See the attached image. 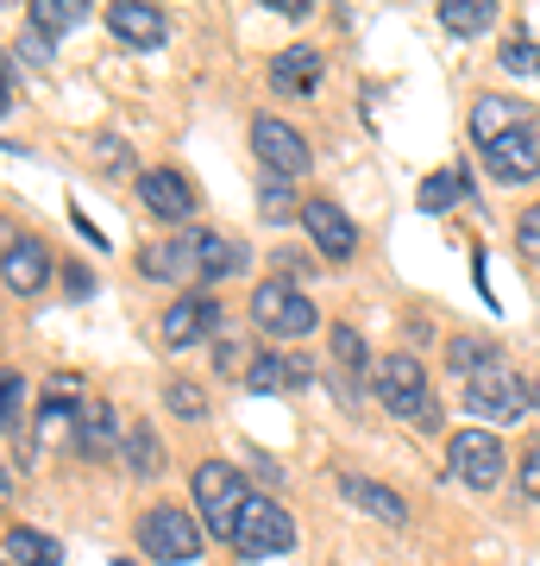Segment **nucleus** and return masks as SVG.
I'll return each instance as SVG.
<instances>
[{"mask_svg":"<svg viewBox=\"0 0 540 566\" xmlns=\"http://www.w3.org/2000/svg\"><path fill=\"white\" fill-rule=\"evenodd\" d=\"M245 504H252V491H245V472L233 460H201L195 465V510H201V528H208V535L233 542Z\"/></svg>","mask_w":540,"mask_h":566,"instance_id":"obj_1","label":"nucleus"},{"mask_svg":"<svg viewBox=\"0 0 540 566\" xmlns=\"http://www.w3.org/2000/svg\"><path fill=\"white\" fill-rule=\"evenodd\" d=\"M378 403L390 409V416H402V422H441V409H434V390H427V371H421V359H409V353H383L378 359Z\"/></svg>","mask_w":540,"mask_h":566,"instance_id":"obj_2","label":"nucleus"},{"mask_svg":"<svg viewBox=\"0 0 540 566\" xmlns=\"http://www.w3.org/2000/svg\"><path fill=\"white\" fill-rule=\"evenodd\" d=\"M528 403H534V390L516 378L509 359H490V365H478V371L465 378V409L484 416V422H521Z\"/></svg>","mask_w":540,"mask_h":566,"instance_id":"obj_3","label":"nucleus"},{"mask_svg":"<svg viewBox=\"0 0 540 566\" xmlns=\"http://www.w3.org/2000/svg\"><path fill=\"white\" fill-rule=\"evenodd\" d=\"M252 322H258L264 334H277V340H301V334L320 327V308L308 303L289 277H264L258 290H252Z\"/></svg>","mask_w":540,"mask_h":566,"instance_id":"obj_4","label":"nucleus"},{"mask_svg":"<svg viewBox=\"0 0 540 566\" xmlns=\"http://www.w3.org/2000/svg\"><path fill=\"white\" fill-rule=\"evenodd\" d=\"M139 542H145V554H151V560H163V566L201 560V528H195V516H189V510H177V504H151V510H145Z\"/></svg>","mask_w":540,"mask_h":566,"instance_id":"obj_5","label":"nucleus"},{"mask_svg":"<svg viewBox=\"0 0 540 566\" xmlns=\"http://www.w3.org/2000/svg\"><path fill=\"white\" fill-rule=\"evenodd\" d=\"M289 542H296V523H289V510H277V497H252L240 510V528H233V554L240 560H271Z\"/></svg>","mask_w":540,"mask_h":566,"instance_id":"obj_6","label":"nucleus"},{"mask_svg":"<svg viewBox=\"0 0 540 566\" xmlns=\"http://www.w3.org/2000/svg\"><path fill=\"white\" fill-rule=\"evenodd\" d=\"M446 460H453V479H459L465 491H490L502 479V441L490 434V428H459L453 434V447H446Z\"/></svg>","mask_w":540,"mask_h":566,"instance_id":"obj_7","label":"nucleus"},{"mask_svg":"<svg viewBox=\"0 0 540 566\" xmlns=\"http://www.w3.org/2000/svg\"><path fill=\"white\" fill-rule=\"evenodd\" d=\"M252 151H258L264 158V170H271V177H301V170H308V139H301L296 126L289 120H277V114H258V120H252Z\"/></svg>","mask_w":540,"mask_h":566,"instance_id":"obj_8","label":"nucleus"},{"mask_svg":"<svg viewBox=\"0 0 540 566\" xmlns=\"http://www.w3.org/2000/svg\"><path fill=\"white\" fill-rule=\"evenodd\" d=\"M301 227H308V240L327 252V264H346L352 252H359V227L346 221V208H333L327 196L301 202Z\"/></svg>","mask_w":540,"mask_h":566,"instance_id":"obj_9","label":"nucleus"},{"mask_svg":"<svg viewBox=\"0 0 540 566\" xmlns=\"http://www.w3.org/2000/svg\"><path fill=\"white\" fill-rule=\"evenodd\" d=\"M484 170H490L497 182L540 177V133H534V126H521V133H509V139L484 145Z\"/></svg>","mask_w":540,"mask_h":566,"instance_id":"obj_10","label":"nucleus"},{"mask_svg":"<svg viewBox=\"0 0 540 566\" xmlns=\"http://www.w3.org/2000/svg\"><path fill=\"white\" fill-rule=\"evenodd\" d=\"M139 271H145L151 283L201 277V233H177L170 245H145V252H139Z\"/></svg>","mask_w":540,"mask_h":566,"instance_id":"obj_11","label":"nucleus"},{"mask_svg":"<svg viewBox=\"0 0 540 566\" xmlns=\"http://www.w3.org/2000/svg\"><path fill=\"white\" fill-rule=\"evenodd\" d=\"M201 334H221V303L214 296H177L163 308V340L170 346H189Z\"/></svg>","mask_w":540,"mask_h":566,"instance_id":"obj_12","label":"nucleus"},{"mask_svg":"<svg viewBox=\"0 0 540 566\" xmlns=\"http://www.w3.org/2000/svg\"><path fill=\"white\" fill-rule=\"evenodd\" d=\"M107 25H114V39L139 44V51H158L170 39V20H163L158 7H139V0H120V7H107Z\"/></svg>","mask_w":540,"mask_h":566,"instance_id":"obj_13","label":"nucleus"},{"mask_svg":"<svg viewBox=\"0 0 540 566\" xmlns=\"http://www.w3.org/2000/svg\"><path fill=\"white\" fill-rule=\"evenodd\" d=\"M139 202H145V214H158V221H189V182H182L177 170H145Z\"/></svg>","mask_w":540,"mask_h":566,"instance_id":"obj_14","label":"nucleus"},{"mask_svg":"<svg viewBox=\"0 0 540 566\" xmlns=\"http://www.w3.org/2000/svg\"><path fill=\"white\" fill-rule=\"evenodd\" d=\"M320 70H327V57H320V51H308V44H289V51H277V63H271V82H277L283 95H315V88H320Z\"/></svg>","mask_w":540,"mask_h":566,"instance_id":"obj_15","label":"nucleus"},{"mask_svg":"<svg viewBox=\"0 0 540 566\" xmlns=\"http://www.w3.org/2000/svg\"><path fill=\"white\" fill-rule=\"evenodd\" d=\"M44 277H51V252H44L39 240L7 245V290H13V296H39Z\"/></svg>","mask_w":540,"mask_h":566,"instance_id":"obj_16","label":"nucleus"},{"mask_svg":"<svg viewBox=\"0 0 540 566\" xmlns=\"http://www.w3.org/2000/svg\"><path fill=\"white\" fill-rule=\"evenodd\" d=\"M528 126V114H521L516 102H502V95H478L472 102V139L478 145H497V139H509V133H521Z\"/></svg>","mask_w":540,"mask_h":566,"instance_id":"obj_17","label":"nucleus"},{"mask_svg":"<svg viewBox=\"0 0 540 566\" xmlns=\"http://www.w3.org/2000/svg\"><path fill=\"white\" fill-rule=\"evenodd\" d=\"M340 491H346V504H359L364 516H378V523H390V528L409 523V504H402L390 485H371V479H340Z\"/></svg>","mask_w":540,"mask_h":566,"instance_id":"obj_18","label":"nucleus"},{"mask_svg":"<svg viewBox=\"0 0 540 566\" xmlns=\"http://www.w3.org/2000/svg\"><path fill=\"white\" fill-rule=\"evenodd\" d=\"M76 447L88 453V460H114L120 453V422H114V403H88L82 409V434H76Z\"/></svg>","mask_w":540,"mask_h":566,"instance_id":"obj_19","label":"nucleus"},{"mask_svg":"<svg viewBox=\"0 0 540 566\" xmlns=\"http://www.w3.org/2000/svg\"><path fill=\"white\" fill-rule=\"evenodd\" d=\"M233 271H245V245L226 240V233H201V277L221 283V277H233Z\"/></svg>","mask_w":540,"mask_h":566,"instance_id":"obj_20","label":"nucleus"},{"mask_svg":"<svg viewBox=\"0 0 540 566\" xmlns=\"http://www.w3.org/2000/svg\"><path fill=\"white\" fill-rule=\"evenodd\" d=\"M7 560L13 566H57L63 547L51 535H39V528H7Z\"/></svg>","mask_w":540,"mask_h":566,"instance_id":"obj_21","label":"nucleus"},{"mask_svg":"<svg viewBox=\"0 0 540 566\" xmlns=\"http://www.w3.org/2000/svg\"><path fill=\"white\" fill-rule=\"evenodd\" d=\"M82 20H88V7H82V0H32V32H44V39L76 32Z\"/></svg>","mask_w":540,"mask_h":566,"instance_id":"obj_22","label":"nucleus"},{"mask_svg":"<svg viewBox=\"0 0 540 566\" xmlns=\"http://www.w3.org/2000/svg\"><path fill=\"white\" fill-rule=\"evenodd\" d=\"M490 20H497V7H490V0H446V7H441V25H446V32H459V39L484 32Z\"/></svg>","mask_w":540,"mask_h":566,"instance_id":"obj_23","label":"nucleus"},{"mask_svg":"<svg viewBox=\"0 0 540 566\" xmlns=\"http://www.w3.org/2000/svg\"><path fill=\"white\" fill-rule=\"evenodd\" d=\"M465 189H472V177H465V170H434V177L421 182V208H427V214H446Z\"/></svg>","mask_w":540,"mask_h":566,"instance_id":"obj_24","label":"nucleus"},{"mask_svg":"<svg viewBox=\"0 0 540 566\" xmlns=\"http://www.w3.org/2000/svg\"><path fill=\"white\" fill-rule=\"evenodd\" d=\"M245 385H252V390H283V385H296V371H289V353H258V359L245 365Z\"/></svg>","mask_w":540,"mask_h":566,"instance_id":"obj_25","label":"nucleus"},{"mask_svg":"<svg viewBox=\"0 0 540 566\" xmlns=\"http://www.w3.org/2000/svg\"><path fill=\"white\" fill-rule=\"evenodd\" d=\"M126 460H133V472H139V479H158V472H163V447H158V434H151L145 422L126 434Z\"/></svg>","mask_w":540,"mask_h":566,"instance_id":"obj_26","label":"nucleus"},{"mask_svg":"<svg viewBox=\"0 0 540 566\" xmlns=\"http://www.w3.org/2000/svg\"><path fill=\"white\" fill-rule=\"evenodd\" d=\"M258 214L283 227V221H301V202L289 196V182H283V177H264V189H258Z\"/></svg>","mask_w":540,"mask_h":566,"instance_id":"obj_27","label":"nucleus"},{"mask_svg":"<svg viewBox=\"0 0 540 566\" xmlns=\"http://www.w3.org/2000/svg\"><path fill=\"white\" fill-rule=\"evenodd\" d=\"M163 403L177 409L182 422H201V416H208V397H201V385H189V378H170V390H163Z\"/></svg>","mask_w":540,"mask_h":566,"instance_id":"obj_28","label":"nucleus"},{"mask_svg":"<svg viewBox=\"0 0 540 566\" xmlns=\"http://www.w3.org/2000/svg\"><path fill=\"white\" fill-rule=\"evenodd\" d=\"M502 70H509V76H540V44L534 39H509L502 44Z\"/></svg>","mask_w":540,"mask_h":566,"instance_id":"obj_29","label":"nucleus"},{"mask_svg":"<svg viewBox=\"0 0 540 566\" xmlns=\"http://www.w3.org/2000/svg\"><path fill=\"white\" fill-rule=\"evenodd\" d=\"M333 359H340L346 371H364V365H371V353H364V340H359V327H333Z\"/></svg>","mask_w":540,"mask_h":566,"instance_id":"obj_30","label":"nucleus"},{"mask_svg":"<svg viewBox=\"0 0 540 566\" xmlns=\"http://www.w3.org/2000/svg\"><path fill=\"white\" fill-rule=\"evenodd\" d=\"M516 485H521L528 504H540V441H528V453H521V465H516Z\"/></svg>","mask_w":540,"mask_h":566,"instance_id":"obj_31","label":"nucleus"},{"mask_svg":"<svg viewBox=\"0 0 540 566\" xmlns=\"http://www.w3.org/2000/svg\"><path fill=\"white\" fill-rule=\"evenodd\" d=\"M497 353H484V346H472V340H453V371H465L472 378V365H490Z\"/></svg>","mask_w":540,"mask_h":566,"instance_id":"obj_32","label":"nucleus"},{"mask_svg":"<svg viewBox=\"0 0 540 566\" xmlns=\"http://www.w3.org/2000/svg\"><path fill=\"white\" fill-rule=\"evenodd\" d=\"M516 240H521V252H528V259H540V202L528 208V214H521V227H516Z\"/></svg>","mask_w":540,"mask_h":566,"instance_id":"obj_33","label":"nucleus"},{"mask_svg":"<svg viewBox=\"0 0 540 566\" xmlns=\"http://www.w3.org/2000/svg\"><path fill=\"white\" fill-rule=\"evenodd\" d=\"M20 416H25V385L20 378H7V434L20 428Z\"/></svg>","mask_w":540,"mask_h":566,"instance_id":"obj_34","label":"nucleus"},{"mask_svg":"<svg viewBox=\"0 0 540 566\" xmlns=\"http://www.w3.org/2000/svg\"><path fill=\"white\" fill-rule=\"evenodd\" d=\"M20 57H32V63H51V39H44V32H32V39H20Z\"/></svg>","mask_w":540,"mask_h":566,"instance_id":"obj_35","label":"nucleus"},{"mask_svg":"<svg viewBox=\"0 0 540 566\" xmlns=\"http://www.w3.org/2000/svg\"><path fill=\"white\" fill-rule=\"evenodd\" d=\"M63 283H70V296H88V290H95V277H88L82 264H70V271H63Z\"/></svg>","mask_w":540,"mask_h":566,"instance_id":"obj_36","label":"nucleus"},{"mask_svg":"<svg viewBox=\"0 0 540 566\" xmlns=\"http://www.w3.org/2000/svg\"><path fill=\"white\" fill-rule=\"evenodd\" d=\"M277 13H283V20H308V13H315V0H277Z\"/></svg>","mask_w":540,"mask_h":566,"instance_id":"obj_37","label":"nucleus"},{"mask_svg":"<svg viewBox=\"0 0 540 566\" xmlns=\"http://www.w3.org/2000/svg\"><path fill=\"white\" fill-rule=\"evenodd\" d=\"M233 359H240V346H233V334H221V340H214V365H221V371H226V365H233Z\"/></svg>","mask_w":540,"mask_h":566,"instance_id":"obj_38","label":"nucleus"},{"mask_svg":"<svg viewBox=\"0 0 540 566\" xmlns=\"http://www.w3.org/2000/svg\"><path fill=\"white\" fill-rule=\"evenodd\" d=\"M534 409H540V385H534Z\"/></svg>","mask_w":540,"mask_h":566,"instance_id":"obj_39","label":"nucleus"},{"mask_svg":"<svg viewBox=\"0 0 540 566\" xmlns=\"http://www.w3.org/2000/svg\"><path fill=\"white\" fill-rule=\"evenodd\" d=\"M114 566H133V560H114Z\"/></svg>","mask_w":540,"mask_h":566,"instance_id":"obj_40","label":"nucleus"}]
</instances>
